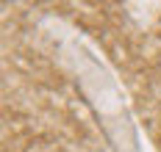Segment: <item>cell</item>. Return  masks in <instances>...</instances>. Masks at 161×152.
<instances>
[]
</instances>
